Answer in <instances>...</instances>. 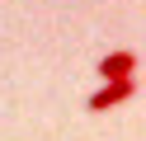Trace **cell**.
<instances>
[{
  "label": "cell",
  "instance_id": "7a4b0ae2",
  "mask_svg": "<svg viewBox=\"0 0 146 141\" xmlns=\"http://www.w3.org/2000/svg\"><path fill=\"white\" fill-rule=\"evenodd\" d=\"M132 71H137V52H108V56H99L104 85L108 80H132Z\"/></svg>",
  "mask_w": 146,
  "mask_h": 141
},
{
  "label": "cell",
  "instance_id": "6da1fadb",
  "mask_svg": "<svg viewBox=\"0 0 146 141\" xmlns=\"http://www.w3.org/2000/svg\"><path fill=\"white\" fill-rule=\"evenodd\" d=\"M132 94H137V80H108L104 89H94L85 99V108L90 113H108V108H118V103H127Z\"/></svg>",
  "mask_w": 146,
  "mask_h": 141
}]
</instances>
